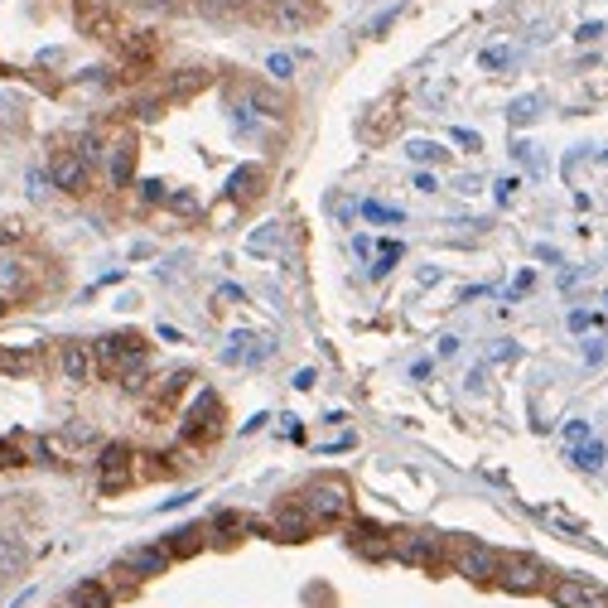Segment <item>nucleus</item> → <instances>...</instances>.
<instances>
[{
  "instance_id": "nucleus-13",
  "label": "nucleus",
  "mask_w": 608,
  "mask_h": 608,
  "mask_svg": "<svg viewBox=\"0 0 608 608\" xmlns=\"http://www.w3.org/2000/svg\"><path fill=\"white\" fill-rule=\"evenodd\" d=\"M261 184H266V169H256V165L237 169V174L227 179V198H232V203H251V198H261Z\"/></svg>"
},
{
  "instance_id": "nucleus-30",
  "label": "nucleus",
  "mask_w": 608,
  "mask_h": 608,
  "mask_svg": "<svg viewBox=\"0 0 608 608\" xmlns=\"http://www.w3.org/2000/svg\"><path fill=\"white\" fill-rule=\"evenodd\" d=\"M15 464H25L20 444H15V440H0V469H15Z\"/></svg>"
},
{
  "instance_id": "nucleus-28",
  "label": "nucleus",
  "mask_w": 608,
  "mask_h": 608,
  "mask_svg": "<svg viewBox=\"0 0 608 608\" xmlns=\"http://www.w3.org/2000/svg\"><path fill=\"white\" fill-rule=\"evenodd\" d=\"M406 155H411V160H440L444 150L435 145V140H411V145H406Z\"/></svg>"
},
{
  "instance_id": "nucleus-21",
  "label": "nucleus",
  "mask_w": 608,
  "mask_h": 608,
  "mask_svg": "<svg viewBox=\"0 0 608 608\" xmlns=\"http://www.w3.org/2000/svg\"><path fill=\"white\" fill-rule=\"evenodd\" d=\"M203 551V526H184V531H174V541L165 546L169 560H184V555H198Z\"/></svg>"
},
{
  "instance_id": "nucleus-26",
  "label": "nucleus",
  "mask_w": 608,
  "mask_h": 608,
  "mask_svg": "<svg viewBox=\"0 0 608 608\" xmlns=\"http://www.w3.org/2000/svg\"><path fill=\"white\" fill-rule=\"evenodd\" d=\"M78 160H83L87 169H97V165H102V160H107L102 140H97V136H83V145H78Z\"/></svg>"
},
{
  "instance_id": "nucleus-32",
  "label": "nucleus",
  "mask_w": 608,
  "mask_h": 608,
  "mask_svg": "<svg viewBox=\"0 0 608 608\" xmlns=\"http://www.w3.org/2000/svg\"><path fill=\"white\" fill-rule=\"evenodd\" d=\"M271 247H276V227H261V232L247 242V251H256V256H261V251H271Z\"/></svg>"
},
{
  "instance_id": "nucleus-40",
  "label": "nucleus",
  "mask_w": 608,
  "mask_h": 608,
  "mask_svg": "<svg viewBox=\"0 0 608 608\" xmlns=\"http://www.w3.org/2000/svg\"><path fill=\"white\" fill-rule=\"evenodd\" d=\"M565 435H570V440H584V435H589V425H584V420H570V430H565Z\"/></svg>"
},
{
  "instance_id": "nucleus-2",
  "label": "nucleus",
  "mask_w": 608,
  "mask_h": 608,
  "mask_svg": "<svg viewBox=\"0 0 608 608\" xmlns=\"http://www.w3.org/2000/svg\"><path fill=\"white\" fill-rule=\"evenodd\" d=\"M493 580L502 589H512V594H536V589H546V565L531 560V555H507V560H498Z\"/></svg>"
},
{
  "instance_id": "nucleus-20",
  "label": "nucleus",
  "mask_w": 608,
  "mask_h": 608,
  "mask_svg": "<svg viewBox=\"0 0 608 608\" xmlns=\"http://www.w3.org/2000/svg\"><path fill=\"white\" fill-rule=\"evenodd\" d=\"M68 608H111V589L107 584H97V580H83L78 589H73Z\"/></svg>"
},
{
  "instance_id": "nucleus-7",
  "label": "nucleus",
  "mask_w": 608,
  "mask_h": 608,
  "mask_svg": "<svg viewBox=\"0 0 608 608\" xmlns=\"http://www.w3.org/2000/svg\"><path fill=\"white\" fill-rule=\"evenodd\" d=\"M58 372H63V382H92V377H97L92 348H87V343H63V348H58Z\"/></svg>"
},
{
  "instance_id": "nucleus-34",
  "label": "nucleus",
  "mask_w": 608,
  "mask_h": 608,
  "mask_svg": "<svg viewBox=\"0 0 608 608\" xmlns=\"http://www.w3.org/2000/svg\"><path fill=\"white\" fill-rule=\"evenodd\" d=\"M136 10H150V15H169V10H179V0H131Z\"/></svg>"
},
{
  "instance_id": "nucleus-18",
  "label": "nucleus",
  "mask_w": 608,
  "mask_h": 608,
  "mask_svg": "<svg viewBox=\"0 0 608 608\" xmlns=\"http://www.w3.org/2000/svg\"><path fill=\"white\" fill-rule=\"evenodd\" d=\"M121 570H131V575H140V580H150V575H165V570H169V555L160 551V546H145V551L126 555V565H121Z\"/></svg>"
},
{
  "instance_id": "nucleus-43",
  "label": "nucleus",
  "mask_w": 608,
  "mask_h": 608,
  "mask_svg": "<svg viewBox=\"0 0 608 608\" xmlns=\"http://www.w3.org/2000/svg\"><path fill=\"white\" fill-rule=\"evenodd\" d=\"M0 314H5V304H0Z\"/></svg>"
},
{
  "instance_id": "nucleus-39",
  "label": "nucleus",
  "mask_w": 608,
  "mask_h": 608,
  "mask_svg": "<svg viewBox=\"0 0 608 608\" xmlns=\"http://www.w3.org/2000/svg\"><path fill=\"white\" fill-rule=\"evenodd\" d=\"M594 324H599V319H589V314H570V329L580 333V329H594Z\"/></svg>"
},
{
  "instance_id": "nucleus-1",
  "label": "nucleus",
  "mask_w": 608,
  "mask_h": 608,
  "mask_svg": "<svg viewBox=\"0 0 608 608\" xmlns=\"http://www.w3.org/2000/svg\"><path fill=\"white\" fill-rule=\"evenodd\" d=\"M300 507L309 512V522H343V517L353 512V493H348V483L324 478V483H309V488H304Z\"/></svg>"
},
{
  "instance_id": "nucleus-41",
  "label": "nucleus",
  "mask_w": 608,
  "mask_h": 608,
  "mask_svg": "<svg viewBox=\"0 0 608 608\" xmlns=\"http://www.w3.org/2000/svg\"><path fill=\"white\" fill-rule=\"evenodd\" d=\"M454 140H459V145H469V150H478V136H473V131H454Z\"/></svg>"
},
{
  "instance_id": "nucleus-14",
  "label": "nucleus",
  "mask_w": 608,
  "mask_h": 608,
  "mask_svg": "<svg viewBox=\"0 0 608 608\" xmlns=\"http://www.w3.org/2000/svg\"><path fill=\"white\" fill-rule=\"evenodd\" d=\"M131 174H136V140L121 136L116 145H111V184H116V189H126V184H131Z\"/></svg>"
},
{
  "instance_id": "nucleus-17",
  "label": "nucleus",
  "mask_w": 608,
  "mask_h": 608,
  "mask_svg": "<svg viewBox=\"0 0 608 608\" xmlns=\"http://www.w3.org/2000/svg\"><path fill=\"white\" fill-rule=\"evenodd\" d=\"M78 29H83V34H92V39H116V34H121L107 10H102V5H87V0L78 5Z\"/></svg>"
},
{
  "instance_id": "nucleus-36",
  "label": "nucleus",
  "mask_w": 608,
  "mask_h": 608,
  "mask_svg": "<svg viewBox=\"0 0 608 608\" xmlns=\"http://www.w3.org/2000/svg\"><path fill=\"white\" fill-rule=\"evenodd\" d=\"M169 208H174V213H198V203L189 194H169Z\"/></svg>"
},
{
  "instance_id": "nucleus-25",
  "label": "nucleus",
  "mask_w": 608,
  "mask_h": 608,
  "mask_svg": "<svg viewBox=\"0 0 608 608\" xmlns=\"http://www.w3.org/2000/svg\"><path fill=\"white\" fill-rule=\"evenodd\" d=\"M575 464H580L584 473H599L604 469V444H584V449H575Z\"/></svg>"
},
{
  "instance_id": "nucleus-16",
  "label": "nucleus",
  "mask_w": 608,
  "mask_h": 608,
  "mask_svg": "<svg viewBox=\"0 0 608 608\" xmlns=\"http://www.w3.org/2000/svg\"><path fill=\"white\" fill-rule=\"evenodd\" d=\"M29 560V546L15 536V531H0V580H10V575H20Z\"/></svg>"
},
{
  "instance_id": "nucleus-31",
  "label": "nucleus",
  "mask_w": 608,
  "mask_h": 608,
  "mask_svg": "<svg viewBox=\"0 0 608 608\" xmlns=\"http://www.w3.org/2000/svg\"><path fill=\"white\" fill-rule=\"evenodd\" d=\"M536 116V97H522V102H512V126H526Z\"/></svg>"
},
{
  "instance_id": "nucleus-19",
  "label": "nucleus",
  "mask_w": 608,
  "mask_h": 608,
  "mask_svg": "<svg viewBox=\"0 0 608 608\" xmlns=\"http://www.w3.org/2000/svg\"><path fill=\"white\" fill-rule=\"evenodd\" d=\"M309 512H304L300 502H290V507H280L276 512V536H285V541H304L309 536Z\"/></svg>"
},
{
  "instance_id": "nucleus-11",
  "label": "nucleus",
  "mask_w": 608,
  "mask_h": 608,
  "mask_svg": "<svg viewBox=\"0 0 608 608\" xmlns=\"http://www.w3.org/2000/svg\"><path fill=\"white\" fill-rule=\"evenodd\" d=\"M213 435H218V401L213 396H198L194 415L184 425V440H213Z\"/></svg>"
},
{
  "instance_id": "nucleus-8",
  "label": "nucleus",
  "mask_w": 608,
  "mask_h": 608,
  "mask_svg": "<svg viewBox=\"0 0 608 608\" xmlns=\"http://www.w3.org/2000/svg\"><path fill=\"white\" fill-rule=\"evenodd\" d=\"M454 565H459V575H469V580H493V575H498V555L488 551V546H473V541H464V546L454 551Z\"/></svg>"
},
{
  "instance_id": "nucleus-22",
  "label": "nucleus",
  "mask_w": 608,
  "mask_h": 608,
  "mask_svg": "<svg viewBox=\"0 0 608 608\" xmlns=\"http://www.w3.org/2000/svg\"><path fill=\"white\" fill-rule=\"evenodd\" d=\"M198 15H208V20H232V15H242L247 10V0H194Z\"/></svg>"
},
{
  "instance_id": "nucleus-29",
  "label": "nucleus",
  "mask_w": 608,
  "mask_h": 608,
  "mask_svg": "<svg viewBox=\"0 0 608 608\" xmlns=\"http://www.w3.org/2000/svg\"><path fill=\"white\" fill-rule=\"evenodd\" d=\"M396 261H401V247H396V242H387V247H382V256H377V266H372V276H387Z\"/></svg>"
},
{
  "instance_id": "nucleus-27",
  "label": "nucleus",
  "mask_w": 608,
  "mask_h": 608,
  "mask_svg": "<svg viewBox=\"0 0 608 608\" xmlns=\"http://www.w3.org/2000/svg\"><path fill=\"white\" fill-rule=\"evenodd\" d=\"M266 73H271V78H280V83H285V78H290V73H295V58H290V54H271V58H266Z\"/></svg>"
},
{
  "instance_id": "nucleus-23",
  "label": "nucleus",
  "mask_w": 608,
  "mask_h": 608,
  "mask_svg": "<svg viewBox=\"0 0 608 608\" xmlns=\"http://www.w3.org/2000/svg\"><path fill=\"white\" fill-rule=\"evenodd\" d=\"M541 517H546L551 526H560L565 536H575V541H584V536H589V531H584V522H575V517H565L560 507H541Z\"/></svg>"
},
{
  "instance_id": "nucleus-10",
  "label": "nucleus",
  "mask_w": 608,
  "mask_h": 608,
  "mask_svg": "<svg viewBox=\"0 0 608 608\" xmlns=\"http://www.w3.org/2000/svg\"><path fill=\"white\" fill-rule=\"evenodd\" d=\"M208 83H213V78H208L203 68H184V73H174V78L165 83L160 102H189V97H198V92H203Z\"/></svg>"
},
{
  "instance_id": "nucleus-9",
  "label": "nucleus",
  "mask_w": 608,
  "mask_h": 608,
  "mask_svg": "<svg viewBox=\"0 0 608 608\" xmlns=\"http://www.w3.org/2000/svg\"><path fill=\"white\" fill-rule=\"evenodd\" d=\"M232 97H242L251 111H261V116H285V97H280L276 87H266V83H242V87H232Z\"/></svg>"
},
{
  "instance_id": "nucleus-33",
  "label": "nucleus",
  "mask_w": 608,
  "mask_h": 608,
  "mask_svg": "<svg viewBox=\"0 0 608 608\" xmlns=\"http://www.w3.org/2000/svg\"><path fill=\"white\" fill-rule=\"evenodd\" d=\"M362 213L372 222H401V213H396V208H382V203H362Z\"/></svg>"
},
{
  "instance_id": "nucleus-3",
  "label": "nucleus",
  "mask_w": 608,
  "mask_h": 608,
  "mask_svg": "<svg viewBox=\"0 0 608 608\" xmlns=\"http://www.w3.org/2000/svg\"><path fill=\"white\" fill-rule=\"evenodd\" d=\"M391 555H396V560H406V565H420V570H440V565H444V546H440V541H435V536H415V531L391 536Z\"/></svg>"
},
{
  "instance_id": "nucleus-4",
  "label": "nucleus",
  "mask_w": 608,
  "mask_h": 608,
  "mask_svg": "<svg viewBox=\"0 0 608 608\" xmlns=\"http://www.w3.org/2000/svg\"><path fill=\"white\" fill-rule=\"evenodd\" d=\"M131 459H136V454H131V449H126V444H107V449H102V459H97V488H102V493H121V488H131Z\"/></svg>"
},
{
  "instance_id": "nucleus-5",
  "label": "nucleus",
  "mask_w": 608,
  "mask_h": 608,
  "mask_svg": "<svg viewBox=\"0 0 608 608\" xmlns=\"http://www.w3.org/2000/svg\"><path fill=\"white\" fill-rule=\"evenodd\" d=\"M551 599L560 608H608V589H599V584H584V580H560L551 589Z\"/></svg>"
},
{
  "instance_id": "nucleus-38",
  "label": "nucleus",
  "mask_w": 608,
  "mask_h": 608,
  "mask_svg": "<svg viewBox=\"0 0 608 608\" xmlns=\"http://www.w3.org/2000/svg\"><path fill=\"white\" fill-rule=\"evenodd\" d=\"M502 63H507V54H502V49H488V54H483V68H502Z\"/></svg>"
},
{
  "instance_id": "nucleus-6",
  "label": "nucleus",
  "mask_w": 608,
  "mask_h": 608,
  "mask_svg": "<svg viewBox=\"0 0 608 608\" xmlns=\"http://www.w3.org/2000/svg\"><path fill=\"white\" fill-rule=\"evenodd\" d=\"M49 179H54V189H63V194H83L87 189V165L73 155V150H58L54 160H49Z\"/></svg>"
},
{
  "instance_id": "nucleus-24",
  "label": "nucleus",
  "mask_w": 608,
  "mask_h": 608,
  "mask_svg": "<svg viewBox=\"0 0 608 608\" xmlns=\"http://www.w3.org/2000/svg\"><path fill=\"white\" fill-rule=\"evenodd\" d=\"M247 517H242V512H222L218 522H213V531H218L222 541H237V536H242V531H247Z\"/></svg>"
},
{
  "instance_id": "nucleus-42",
  "label": "nucleus",
  "mask_w": 608,
  "mask_h": 608,
  "mask_svg": "<svg viewBox=\"0 0 608 608\" xmlns=\"http://www.w3.org/2000/svg\"><path fill=\"white\" fill-rule=\"evenodd\" d=\"M10 237H15V232H10V227H0V247H5V242H10Z\"/></svg>"
},
{
  "instance_id": "nucleus-35",
  "label": "nucleus",
  "mask_w": 608,
  "mask_h": 608,
  "mask_svg": "<svg viewBox=\"0 0 608 608\" xmlns=\"http://www.w3.org/2000/svg\"><path fill=\"white\" fill-rule=\"evenodd\" d=\"M0 367H5V372H29L34 362H29L25 353H5V358H0Z\"/></svg>"
},
{
  "instance_id": "nucleus-37",
  "label": "nucleus",
  "mask_w": 608,
  "mask_h": 608,
  "mask_svg": "<svg viewBox=\"0 0 608 608\" xmlns=\"http://www.w3.org/2000/svg\"><path fill=\"white\" fill-rule=\"evenodd\" d=\"M517 189H522L517 179H498V198H502V203H507V198H512V194H517Z\"/></svg>"
},
{
  "instance_id": "nucleus-12",
  "label": "nucleus",
  "mask_w": 608,
  "mask_h": 608,
  "mask_svg": "<svg viewBox=\"0 0 608 608\" xmlns=\"http://www.w3.org/2000/svg\"><path fill=\"white\" fill-rule=\"evenodd\" d=\"M271 15L280 29H309L314 25V0H271Z\"/></svg>"
},
{
  "instance_id": "nucleus-15",
  "label": "nucleus",
  "mask_w": 608,
  "mask_h": 608,
  "mask_svg": "<svg viewBox=\"0 0 608 608\" xmlns=\"http://www.w3.org/2000/svg\"><path fill=\"white\" fill-rule=\"evenodd\" d=\"M353 546H358V555H367V560H387V555H391V536L382 531V526L362 522L358 531H353Z\"/></svg>"
}]
</instances>
